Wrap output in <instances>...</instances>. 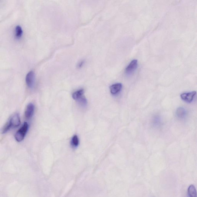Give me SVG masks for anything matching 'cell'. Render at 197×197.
<instances>
[{
    "label": "cell",
    "mask_w": 197,
    "mask_h": 197,
    "mask_svg": "<svg viewBox=\"0 0 197 197\" xmlns=\"http://www.w3.org/2000/svg\"><path fill=\"white\" fill-rule=\"evenodd\" d=\"M20 124L21 120L19 115L17 113L13 115L3 127L1 130L2 134L6 133L11 128L19 126Z\"/></svg>",
    "instance_id": "6da1fadb"
},
{
    "label": "cell",
    "mask_w": 197,
    "mask_h": 197,
    "mask_svg": "<svg viewBox=\"0 0 197 197\" xmlns=\"http://www.w3.org/2000/svg\"><path fill=\"white\" fill-rule=\"evenodd\" d=\"M29 125L26 122L24 123L23 126L15 134V138L18 142L23 141L25 135L27 133Z\"/></svg>",
    "instance_id": "7a4b0ae2"
},
{
    "label": "cell",
    "mask_w": 197,
    "mask_h": 197,
    "mask_svg": "<svg viewBox=\"0 0 197 197\" xmlns=\"http://www.w3.org/2000/svg\"><path fill=\"white\" fill-rule=\"evenodd\" d=\"M196 94V92L195 91L184 93L181 95V97L184 101L187 103H190L193 101L194 97Z\"/></svg>",
    "instance_id": "3957f363"
},
{
    "label": "cell",
    "mask_w": 197,
    "mask_h": 197,
    "mask_svg": "<svg viewBox=\"0 0 197 197\" xmlns=\"http://www.w3.org/2000/svg\"><path fill=\"white\" fill-rule=\"evenodd\" d=\"M35 79V74L32 71H31L27 74L25 81L28 87L32 88L34 84Z\"/></svg>",
    "instance_id": "277c9868"
},
{
    "label": "cell",
    "mask_w": 197,
    "mask_h": 197,
    "mask_svg": "<svg viewBox=\"0 0 197 197\" xmlns=\"http://www.w3.org/2000/svg\"><path fill=\"white\" fill-rule=\"evenodd\" d=\"M34 111V106L32 103H29L27 106L25 111V117L26 119H29L33 116Z\"/></svg>",
    "instance_id": "5b68a950"
},
{
    "label": "cell",
    "mask_w": 197,
    "mask_h": 197,
    "mask_svg": "<svg viewBox=\"0 0 197 197\" xmlns=\"http://www.w3.org/2000/svg\"><path fill=\"white\" fill-rule=\"evenodd\" d=\"M137 62L138 61L136 59H134L132 61L126 68V73H131L133 71L135 70L137 66Z\"/></svg>",
    "instance_id": "8992f818"
},
{
    "label": "cell",
    "mask_w": 197,
    "mask_h": 197,
    "mask_svg": "<svg viewBox=\"0 0 197 197\" xmlns=\"http://www.w3.org/2000/svg\"><path fill=\"white\" fill-rule=\"evenodd\" d=\"M122 88V84L121 83H116L111 85L110 87V93L113 94L118 93Z\"/></svg>",
    "instance_id": "52a82bcc"
},
{
    "label": "cell",
    "mask_w": 197,
    "mask_h": 197,
    "mask_svg": "<svg viewBox=\"0 0 197 197\" xmlns=\"http://www.w3.org/2000/svg\"><path fill=\"white\" fill-rule=\"evenodd\" d=\"M176 113L177 117L180 119L185 118L187 114L186 110L182 107H180L177 109Z\"/></svg>",
    "instance_id": "ba28073f"
},
{
    "label": "cell",
    "mask_w": 197,
    "mask_h": 197,
    "mask_svg": "<svg viewBox=\"0 0 197 197\" xmlns=\"http://www.w3.org/2000/svg\"><path fill=\"white\" fill-rule=\"evenodd\" d=\"M84 94V90L83 89H80L74 92L73 94L74 100H80L83 97Z\"/></svg>",
    "instance_id": "9c48e42d"
},
{
    "label": "cell",
    "mask_w": 197,
    "mask_h": 197,
    "mask_svg": "<svg viewBox=\"0 0 197 197\" xmlns=\"http://www.w3.org/2000/svg\"><path fill=\"white\" fill-rule=\"evenodd\" d=\"M188 194L189 197H196V189L194 185H191L188 188Z\"/></svg>",
    "instance_id": "30bf717a"
},
{
    "label": "cell",
    "mask_w": 197,
    "mask_h": 197,
    "mask_svg": "<svg viewBox=\"0 0 197 197\" xmlns=\"http://www.w3.org/2000/svg\"><path fill=\"white\" fill-rule=\"evenodd\" d=\"M23 31L22 28L19 25H18L15 28V36L18 39H19L22 36Z\"/></svg>",
    "instance_id": "8fae6325"
},
{
    "label": "cell",
    "mask_w": 197,
    "mask_h": 197,
    "mask_svg": "<svg viewBox=\"0 0 197 197\" xmlns=\"http://www.w3.org/2000/svg\"><path fill=\"white\" fill-rule=\"evenodd\" d=\"M72 143L74 146L77 147L79 145V141L78 137L77 135L74 136L72 138Z\"/></svg>",
    "instance_id": "7c38bea8"
},
{
    "label": "cell",
    "mask_w": 197,
    "mask_h": 197,
    "mask_svg": "<svg viewBox=\"0 0 197 197\" xmlns=\"http://www.w3.org/2000/svg\"><path fill=\"white\" fill-rule=\"evenodd\" d=\"M83 62H80V63H79V67H81L82 66V65H83Z\"/></svg>",
    "instance_id": "4fadbf2b"
}]
</instances>
